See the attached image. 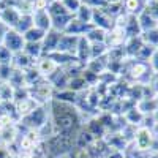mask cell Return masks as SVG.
Listing matches in <instances>:
<instances>
[{"mask_svg": "<svg viewBox=\"0 0 158 158\" xmlns=\"http://www.w3.org/2000/svg\"><path fill=\"white\" fill-rule=\"evenodd\" d=\"M153 139H155V135L152 128L149 127H138L136 128V133H135V139H133V146L142 152H150L152 149V144H153Z\"/></svg>", "mask_w": 158, "mask_h": 158, "instance_id": "obj_1", "label": "cell"}, {"mask_svg": "<svg viewBox=\"0 0 158 158\" xmlns=\"http://www.w3.org/2000/svg\"><path fill=\"white\" fill-rule=\"evenodd\" d=\"M2 43L13 56L18 54V52H22L24 51V46H25V41H24V36L21 33H18L16 30H13V29H8L6 33L3 35L2 38Z\"/></svg>", "mask_w": 158, "mask_h": 158, "instance_id": "obj_2", "label": "cell"}, {"mask_svg": "<svg viewBox=\"0 0 158 158\" xmlns=\"http://www.w3.org/2000/svg\"><path fill=\"white\" fill-rule=\"evenodd\" d=\"M29 90H33V100L38 101L40 104H44L48 101L52 100V95H54V87H52L49 84L48 79H41L36 85L35 89H29Z\"/></svg>", "mask_w": 158, "mask_h": 158, "instance_id": "obj_3", "label": "cell"}, {"mask_svg": "<svg viewBox=\"0 0 158 158\" xmlns=\"http://www.w3.org/2000/svg\"><path fill=\"white\" fill-rule=\"evenodd\" d=\"M48 118H49V111H46V108L43 106V104H40L32 114L24 117V120L30 127V130H40L48 122Z\"/></svg>", "mask_w": 158, "mask_h": 158, "instance_id": "obj_4", "label": "cell"}, {"mask_svg": "<svg viewBox=\"0 0 158 158\" xmlns=\"http://www.w3.org/2000/svg\"><path fill=\"white\" fill-rule=\"evenodd\" d=\"M57 68H59V65L52 60L51 57H48V56L40 57V59L36 60V63H35V70L38 71V74L41 76V77H46V79H48L52 73H56Z\"/></svg>", "mask_w": 158, "mask_h": 158, "instance_id": "obj_5", "label": "cell"}, {"mask_svg": "<svg viewBox=\"0 0 158 158\" xmlns=\"http://www.w3.org/2000/svg\"><path fill=\"white\" fill-rule=\"evenodd\" d=\"M38 106H40V103L35 101L32 97H29V98H25V100L16 101V103H15V111L18 112L19 117L24 118V117H27L29 114H32Z\"/></svg>", "mask_w": 158, "mask_h": 158, "instance_id": "obj_6", "label": "cell"}, {"mask_svg": "<svg viewBox=\"0 0 158 158\" xmlns=\"http://www.w3.org/2000/svg\"><path fill=\"white\" fill-rule=\"evenodd\" d=\"M32 18H33V27L41 29L44 32L52 29V21H51V16H49V13L46 10L32 13Z\"/></svg>", "mask_w": 158, "mask_h": 158, "instance_id": "obj_7", "label": "cell"}, {"mask_svg": "<svg viewBox=\"0 0 158 158\" xmlns=\"http://www.w3.org/2000/svg\"><path fill=\"white\" fill-rule=\"evenodd\" d=\"M60 35H62V32H57V30H54V29L48 30L46 35H44V40L41 41V44H43V52L49 54V52L56 51V49H57V43H59V40H60Z\"/></svg>", "mask_w": 158, "mask_h": 158, "instance_id": "obj_8", "label": "cell"}, {"mask_svg": "<svg viewBox=\"0 0 158 158\" xmlns=\"http://www.w3.org/2000/svg\"><path fill=\"white\" fill-rule=\"evenodd\" d=\"M135 106L144 114V115H153V112L158 109V98H142L139 100Z\"/></svg>", "mask_w": 158, "mask_h": 158, "instance_id": "obj_9", "label": "cell"}, {"mask_svg": "<svg viewBox=\"0 0 158 158\" xmlns=\"http://www.w3.org/2000/svg\"><path fill=\"white\" fill-rule=\"evenodd\" d=\"M16 138H18V130H16V125L15 123L0 128V139H2V142L5 144L6 147L11 146V144L16 141Z\"/></svg>", "mask_w": 158, "mask_h": 158, "instance_id": "obj_10", "label": "cell"}, {"mask_svg": "<svg viewBox=\"0 0 158 158\" xmlns=\"http://www.w3.org/2000/svg\"><path fill=\"white\" fill-rule=\"evenodd\" d=\"M123 118H125V122L130 123V125L141 127L142 122H144V114H142L136 106H133V108H130V109L123 114Z\"/></svg>", "mask_w": 158, "mask_h": 158, "instance_id": "obj_11", "label": "cell"}, {"mask_svg": "<svg viewBox=\"0 0 158 158\" xmlns=\"http://www.w3.org/2000/svg\"><path fill=\"white\" fill-rule=\"evenodd\" d=\"M122 3L127 15H133V16H138L146 6V2H142V0H123Z\"/></svg>", "mask_w": 158, "mask_h": 158, "instance_id": "obj_12", "label": "cell"}, {"mask_svg": "<svg viewBox=\"0 0 158 158\" xmlns=\"http://www.w3.org/2000/svg\"><path fill=\"white\" fill-rule=\"evenodd\" d=\"M74 18L77 21H81L82 24H92V18H94V8H90L89 5L82 3L79 6V10L76 11Z\"/></svg>", "mask_w": 158, "mask_h": 158, "instance_id": "obj_13", "label": "cell"}, {"mask_svg": "<svg viewBox=\"0 0 158 158\" xmlns=\"http://www.w3.org/2000/svg\"><path fill=\"white\" fill-rule=\"evenodd\" d=\"M44 35L46 32L41 30V29H36V27H32L30 30H27L22 36H24V41L25 43H41L44 40Z\"/></svg>", "mask_w": 158, "mask_h": 158, "instance_id": "obj_14", "label": "cell"}, {"mask_svg": "<svg viewBox=\"0 0 158 158\" xmlns=\"http://www.w3.org/2000/svg\"><path fill=\"white\" fill-rule=\"evenodd\" d=\"M85 38H87V41L90 43V44H94V43H104V38H106V30H103V29H98V27H92L85 35H84Z\"/></svg>", "mask_w": 158, "mask_h": 158, "instance_id": "obj_15", "label": "cell"}, {"mask_svg": "<svg viewBox=\"0 0 158 158\" xmlns=\"http://www.w3.org/2000/svg\"><path fill=\"white\" fill-rule=\"evenodd\" d=\"M0 101L15 103V87L10 85V82H0Z\"/></svg>", "mask_w": 158, "mask_h": 158, "instance_id": "obj_16", "label": "cell"}, {"mask_svg": "<svg viewBox=\"0 0 158 158\" xmlns=\"http://www.w3.org/2000/svg\"><path fill=\"white\" fill-rule=\"evenodd\" d=\"M32 27H33V18H32V15H22L21 19H19V22L16 24V27L13 29V30H16L18 33L24 35L25 32L30 30Z\"/></svg>", "mask_w": 158, "mask_h": 158, "instance_id": "obj_17", "label": "cell"}, {"mask_svg": "<svg viewBox=\"0 0 158 158\" xmlns=\"http://www.w3.org/2000/svg\"><path fill=\"white\" fill-rule=\"evenodd\" d=\"M24 52L27 56H30L32 59L38 60L43 54V44L41 43H25L24 46Z\"/></svg>", "mask_w": 158, "mask_h": 158, "instance_id": "obj_18", "label": "cell"}, {"mask_svg": "<svg viewBox=\"0 0 158 158\" xmlns=\"http://www.w3.org/2000/svg\"><path fill=\"white\" fill-rule=\"evenodd\" d=\"M141 38L144 44H149V46H153V48H158V29H152V30H147V32H142L141 33Z\"/></svg>", "mask_w": 158, "mask_h": 158, "instance_id": "obj_19", "label": "cell"}, {"mask_svg": "<svg viewBox=\"0 0 158 158\" xmlns=\"http://www.w3.org/2000/svg\"><path fill=\"white\" fill-rule=\"evenodd\" d=\"M62 3H63L65 8L71 13V15H76V11L79 10V6L82 5L81 0H62Z\"/></svg>", "mask_w": 158, "mask_h": 158, "instance_id": "obj_20", "label": "cell"}, {"mask_svg": "<svg viewBox=\"0 0 158 158\" xmlns=\"http://www.w3.org/2000/svg\"><path fill=\"white\" fill-rule=\"evenodd\" d=\"M11 62H13V54L11 52L0 43V63H8V65H11Z\"/></svg>", "mask_w": 158, "mask_h": 158, "instance_id": "obj_21", "label": "cell"}, {"mask_svg": "<svg viewBox=\"0 0 158 158\" xmlns=\"http://www.w3.org/2000/svg\"><path fill=\"white\" fill-rule=\"evenodd\" d=\"M49 5V0H33L32 2V13H36V11H43L46 10Z\"/></svg>", "mask_w": 158, "mask_h": 158, "instance_id": "obj_22", "label": "cell"}, {"mask_svg": "<svg viewBox=\"0 0 158 158\" xmlns=\"http://www.w3.org/2000/svg\"><path fill=\"white\" fill-rule=\"evenodd\" d=\"M82 3H85V5H89L90 8H104L109 2L108 0H82Z\"/></svg>", "mask_w": 158, "mask_h": 158, "instance_id": "obj_23", "label": "cell"}, {"mask_svg": "<svg viewBox=\"0 0 158 158\" xmlns=\"http://www.w3.org/2000/svg\"><path fill=\"white\" fill-rule=\"evenodd\" d=\"M149 67L153 73H158V49H155V52L152 54V57L149 59Z\"/></svg>", "mask_w": 158, "mask_h": 158, "instance_id": "obj_24", "label": "cell"}, {"mask_svg": "<svg viewBox=\"0 0 158 158\" xmlns=\"http://www.w3.org/2000/svg\"><path fill=\"white\" fill-rule=\"evenodd\" d=\"M142 2H149V0H142Z\"/></svg>", "mask_w": 158, "mask_h": 158, "instance_id": "obj_25", "label": "cell"}, {"mask_svg": "<svg viewBox=\"0 0 158 158\" xmlns=\"http://www.w3.org/2000/svg\"><path fill=\"white\" fill-rule=\"evenodd\" d=\"M156 29H158V24H156Z\"/></svg>", "mask_w": 158, "mask_h": 158, "instance_id": "obj_26", "label": "cell"}, {"mask_svg": "<svg viewBox=\"0 0 158 158\" xmlns=\"http://www.w3.org/2000/svg\"><path fill=\"white\" fill-rule=\"evenodd\" d=\"M156 49H158V48H156Z\"/></svg>", "mask_w": 158, "mask_h": 158, "instance_id": "obj_27", "label": "cell"}, {"mask_svg": "<svg viewBox=\"0 0 158 158\" xmlns=\"http://www.w3.org/2000/svg\"><path fill=\"white\" fill-rule=\"evenodd\" d=\"M156 98H158V97H156Z\"/></svg>", "mask_w": 158, "mask_h": 158, "instance_id": "obj_28", "label": "cell"}]
</instances>
